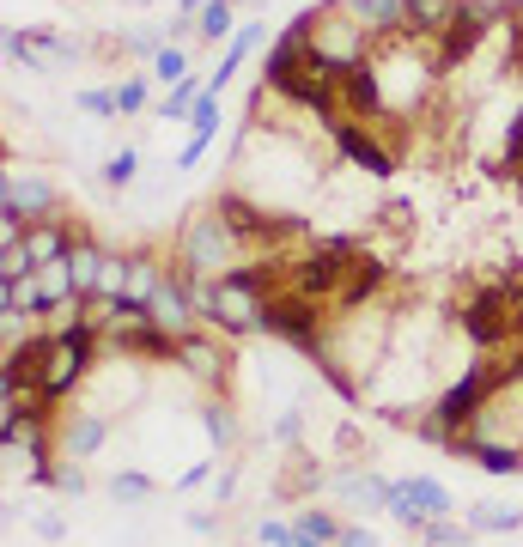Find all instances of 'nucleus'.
<instances>
[{
    "label": "nucleus",
    "instance_id": "nucleus-24",
    "mask_svg": "<svg viewBox=\"0 0 523 547\" xmlns=\"http://www.w3.org/2000/svg\"><path fill=\"white\" fill-rule=\"evenodd\" d=\"M335 547H378V535L359 529V523H341V541H335Z\"/></svg>",
    "mask_w": 523,
    "mask_h": 547
},
{
    "label": "nucleus",
    "instance_id": "nucleus-15",
    "mask_svg": "<svg viewBox=\"0 0 523 547\" xmlns=\"http://www.w3.org/2000/svg\"><path fill=\"white\" fill-rule=\"evenodd\" d=\"M153 80H159L165 92L189 80V55H183V43H165V49H159V61H153Z\"/></svg>",
    "mask_w": 523,
    "mask_h": 547
},
{
    "label": "nucleus",
    "instance_id": "nucleus-25",
    "mask_svg": "<svg viewBox=\"0 0 523 547\" xmlns=\"http://www.w3.org/2000/svg\"><path fill=\"white\" fill-rule=\"evenodd\" d=\"M292 547H311V541H298V535H292Z\"/></svg>",
    "mask_w": 523,
    "mask_h": 547
},
{
    "label": "nucleus",
    "instance_id": "nucleus-4",
    "mask_svg": "<svg viewBox=\"0 0 523 547\" xmlns=\"http://www.w3.org/2000/svg\"><path fill=\"white\" fill-rule=\"evenodd\" d=\"M92 231L80 225V219H67V213H49V219H31V231H25V250H31V262L37 268H61L67 256H73V244H86Z\"/></svg>",
    "mask_w": 523,
    "mask_h": 547
},
{
    "label": "nucleus",
    "instance_id": "nucleus-23",
    "mask_svg": "<svg viewBox=\"0 0 523 547\" xmlns=\"http://www.w3.org/2000/svg\"><path fill=\"white\" fill-rule=\"evenodd\" d=\"M499 365H505V377H511V389H523V335L499 353Z\"/></svg>",
    "mask_w": 523,
    "mask_h": 547
},
{
    "label": "nucleus",
    "instance_id": "nucleus-3",
    "mask_svg": "<svg viewBox=\"0 0 523 547\" xmlns=\"http://www.w3.org/2000/svg\"><path fill=\"white\" fill-rule=\"evenodd\" d=\"M402 529H426L432 517H451V493H444L438 481H426V475H408V481H396L390 487V505H384Z\"/></svg>",
    "mask_w": 523,
    "mask_h": 547
},
{
    "label": "nucleus",
    "instance_id": "nucleus-26",
    "mask_svg": "<svg viewBox=\"0 0 523 547\" xmlns=\"http://www.w3.org/2000/svg\"><path fill=\"white\" fill-rule=\"evenodd\" d=\"M226 7H244V0H226Z\"/></svg>",
    "mask_w": 523,
    "mask_h": 547
},
{
    "label": "nucleus",
    "instance_id": "nucleus-10",
    "mask_svg": "<svg viewBox=\"0 0 523 547\" xmlns=\"http://www.w3.org/2000/svg\"><path fill=\"white\" fill-rule=\"evenodd\" d=\"M104 438H110V420H98V414H80V420L61 426V450H67V456H92Z\"/></svg>",
    "mask_w": 523,
    "mask_h": 547
},
{
    "label": "nucleus",
    "instance_id": "nucleus-1",
    "mask_svg": "<svg viewBox=\"0 0 523 547\" xmlns=\"http://www.w3.org/2000/svg\"><path fill=\"white\" fill-rule=\"evenodd\" d=\"M305 19V37H311V55L323 61V67H365L371 55H378V37H371L341 0H317V7H305L298 13Z\"/></svg>",
    "mask_w": 523,
    "mask_h": 547
},
{
    "label": "nucleus",
    "instance_id": "nucleus-14",
    "mask_svg": "<svg viewBox=\"0 0 523 547\" xmlns=\"http://www.w3.org/2000/svg\"><path fill=\"white\" fill-rule=\"evenodd\" d=\"M153 86H159V80H140V73H128V80H116V110H122V116H140V110H153Z\"/></svg>",
    "mask_w": 523,
    "mask_h": 547
},
{
    "label": "nucleus",
    "instance_id": "nucleus-12",
    "mask_svg": "<svg viewBox=\"0 0 523 547\" xmlns=\"http://www.w3.org/2000/svg\"><path fill=\"white\" fill-rule=\"evenodd\" d=\"M25 31H31V49L43 55V67H49V73H55V67H73V61L86 55L80 43H67V37H61V31H49V25H25Z\"/></svg>",
    "mask_w": 523,
    "mask_h": 547
},
{
    "label": "nucleus",
    "instance_id": "nucleus-9",
    "mask_svg": "<svg viewBox=\"0 0 523 547\" xmlns=\"http://www.w3.org/2000/svg\"><path fill=\"white\" fill-rule=\"evenodd\" d=\"M457 456H475L481 468H487V475H523V450L517 444H493V438H463L457 444Z\"/></svg>",
    "mask_w": 523,
    "mask_h": 547
},
{
    "label": "nucleus",
    "instance_id": "nucleus-2",
    "mask_svg": "<svg viewBox=\"0 0 523 547\" xmlns=\"http://www.w3.org/2000/svg\"><path fill=\"white\" fill-rule=\"evenodd\" d=\"M335 159L384 183V177H396V165L408 159V152H402L378 122H335Z\"/></svg>",
    "mask_w": 523,
    "mask_h": 547
},
{
    "label": "nucleus",
    "instance_id": "nucleus-20",
    "mask_svg": "<svg viewBox=\"0 0 523 547\" xmlns=\"http://www.w3.org/2000/svg\"><path fill=\"white\" fill-rule=\"evenodd\" d=\"M7 55H13V61H25L31 73H49V67H43V55L31 49V31H25V25H13V31H7Z\"/></svg>",
    "mask_w": 523,
    "mask_h": 547
},
{
    "label": "nucleus",
    "instance_id": "nucleus-8",
    "mask_svg": "<svg viewBox=\"0 0 523 547\" xmlns=\"http://www.w3.org/2000/svg\"><path fill=\"white\" fill-rule=\"evenodd\" d=\"M402 7H408V37H420V43H432L444 25H451L463 7H469V0H402Z\"/></svg>",
    "mask_w": 523,
    "mask_h": 547
},
{
    "label": "nucleus",
    "instance_id": "nucleus-17",
    "mask_svg": "<svg viewBox=\"0 0 523 547\" xmlns=\"http://www.w3.org/2000/svg\"><path fill=\"white\" fill-rule=\"evenodd\" d=\"M475 529L511 535V529H523V511H517V505H481V511H475Z\"/></svg>",
    "mask_w": 523,
    "mask_h": 547
},
{
    "label": "nucleus",
    "instance_id": "nucleus-22",
    "mask_svg": "<svg viewBox=\"0 0 523 547\" xmlns=\"http://www.w3.org/2000/svg\"><path fill=\"white\" fill-rule=\"evenodd\" d=\"M110 493H116V499H146V493H153V481H146V475H116Z\"/></svg>",
    "mask_w": 523,
    "mask_h": 547
},
{
    "label": "nucleus",
    "instance_id": "nucleus-5",
    "mask_svg": "<svg viewBox=\"0 0 523 547\" xmlns=\"http://www.w3.org/2000/svg\"><path fill=\"white\" fill-rule=\"evenodd\" d=\"M341 7L378 37V43H390V37H408V7L402 0H341Z\"/></svg>",
    "mask_w": 523,
    "mask_h": 547
},
{
    "label": "nucleus",
    "instance_id": "nucleus-18",
    "mask_svg": "<svg viewBox=\"0 0 523 547\" xmlns=\"http://www.w3.org/2000/svg\"><path fill=\"white\" fill-rule=\"evenodd\" d=\"M134 171H140V152H134V146H122V152H110V159H104V171H98V177H104L110 189H128V183H134Z\"/></svg>",
    "mask_w": 523,
    "mask_h": 547
},
{
    "label": "nucleus",
    "instance_id": "nucleus-6",
    "mask_svg": "<svg viewBox=\"0 0 523 547\" xmlns=\"http://www.w3.org/2000/svg\"><path fill=\"white\" fill-rule=\"evenodd\" d=\"M177 365H189L201 383H213V377H226V347L207 329H189V335H177Z\"/></svg>",
    "mask_w": 523,
    "mask_h": 547
},
{
    "label": "nucleus",
    "instance_id": "nucleus-16",
    "mask_svg": "<svg viewBox=\"0 0 523 547\" xmlns=\"http://www.w3.org/2000/svg\"><path fill=\"white\" fill-rule=\"evenodd\" d=\"M73 104H80L86 116H98V122H116L122 110H116V86H86V92H73Z\"/></svg>",
    "mask_w": 523,
    "mask_h": 547
},
{
    "label": "nucleus",
    "instance_id": "nucleus-11",
    "mask_svg": "<svg viewBox=\"0 0 523 547\" xmlns=\"http://www.w3.org/2000/svg\"><path fill=\"white\" fill-rule=\"evenodd\" d=\"M238 25H244V19H238V7H226V0H207V13L195 19V37L219 49V43H232V37H238Z\"/></svg>",
    "mask_w": 523,
    "mask_h": 547
},
{
    "label": "nucleus",
    "instance_id": "nucleus-13",
    "mask_svg": "<svg viewBox=\"0 0 523 547\" xmlns=\"http://www.w3.org/2000/svg\"><path fill=\"white\" fill-rule=\"evenodd\" d=\"M292 535L298 541H311V547H335L341 541V517H329V511H317V505H305L292 517Z\"/></svg>",
    "mask_w": 523,
    "mask_h": 547
},
{
    "label": "nucleus",
    "instance_id": "nucleus-19",
    "mask_svg": "<svg viewBox=\"0 0 523 547\" xmlns=\"http://www.w3.org/2000/svg\"><path fill=\"white\" fill-rule=\"evenodd\" d=\"M426 547H469V535H475V523H444V517H432L426 529Z\"/></svg>",
    "mask_w": 523,
    "mask_h": 547
},
{
    "label": "nucleus",
    "instance_id": "nucleus-7",
    "mask_svg": "<svg viewBox=\"0 0 523 547\" xmlns=\"http://www.w3.org/2000/svg\"><path fill=\"white\" fill-rule=\"evenodd\" d=\"M262 43H268V25L244 19V25H238V37L226 43V55H219V67L207 73V86H213V92H226V86H232V73H238V67H244V61H250V55H256Z\"/></svg>",
    "mask_w": 523,
    "mask_h": 547
},
{
    "label": "nucleus",
    "instance_id": "nucleus-21",
    "mask_svg": "<svg viewBox=\"0 0 523 547\" xmlns=\"http://www.w3.org/2000/svg\"><path fill=\"white\" fill-rule=\"evenodd\" d=\"M256 541H262V547H292V523L262 517V523H256Z\"/></svg>",
    "mask_w": 523,
    "mask_h": 547
}]
</instances>
